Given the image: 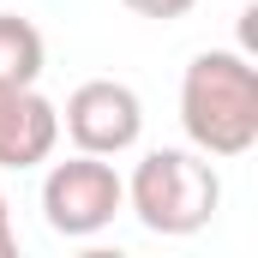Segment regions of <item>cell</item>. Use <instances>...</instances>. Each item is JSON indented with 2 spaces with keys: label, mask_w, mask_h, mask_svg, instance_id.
Returning <instances> with one entry per match:
<instances>
[{
  "label": "cell",
  "mask_w": 258,
  "mask_h": 258,
  "mask_svg": "<svg viewBox=\"0 0 258 258\" xmlns=\"http://www.w3.org/2000/svg\"><path fill=\"white\" fill-rule=\"evenodd\" d=\"M180 126L192 150L234 162L258 144V72L234 48H204L180 78Z\"/></svg>",
  "instance_id": "obj_1"
},
{
  "label": "cell",
  "mask_w": 258,
  "mask_h": 258,
  "mask_svg": "<svg viewBox=\"0 0 258 258\" xmlns=\"http://www.w3.org/2000/svg\"><path fill=\"white\" fill-rule=\"evenodd\" d=\"M126 204H132V216H138L150 234L180 240V234H198V228L216 216L222 180H216V168H210L204 150H174V144H162V150H150V156L132 168Z\"/></svg>",
  "instance_id": "obj_2"
},
{
  "label": "cell",
  "mask_w": 258,
  "mask_h": 258,
  "mask_svg": "<svg viewBox=\"0 0 258 258\" xmlns=\"http://www.w3.org/2000/svg\"><path fill=\"white\" fill-rule=\"evenodd\" d=\"M120 210H126V180L102 156H90V150L66 156V162H54L42 174V216H48V228L66 234V240L102 234Z\"/></svg>",
  "instance_id": "obj_3"
},
{
  "label": "cell",
  "mask_w": 258,
  "mask_h": 258,
  "mask_svg": "<svg viewBox=\"0 0 258 258\" xmlns=\"http://www.w3.org/2000/svg\"><path fill=\"white\" fill-rule=\"evenodd\" d=\"M60 126L90 156H120V150L138 144V132H144V102H138V90L120 84V78H90V84H78L66 96Z\"/></svg>",
  "instance_id": "obj_4"
},
{
  "label": "cell",
  "mask_w": 258,
  "mask_h": 258,
  "mask_svg": "<svg viewBox=\"0 0 258 258\" xmlns=\"http://www.w3.org/2000/svg\"><path fill=\"white\" fill-rule=\"evenodd\" d=\"M60 144V108L36 84H0V168H36Z\"/></svg>",
  "instance_id": "obj_5"
},
{
  "label": "cell",
  "mask_w": 258,
  "mask_h": 258,
  "mask_svg": "<svg viewBox=\"0 0 258 258\" xmlns=\"http://www.w3.org/2000/svg\"><path fill=\"white\" fill-rule=\"evenodd\" d=\"M42 30L30 18L0 12V84H36L42 78Z\"/></svg>",
  "instance_id": "obj_6"
},
{
  "label": "cell",
  "mask_w": 258,
  "mask_h": 258,
  "mask_svg": "<svg viewBox=\"0 0 258 258\" xmlns=\"http://www.w3.org/2000/svg\"><path fill=\"white\" fill-rule=\"evenodd\" d=\"M126 6L138 12V18H186L198 0H126Z\"/></svg>",
  "instance_id": "obj_7"
},
{
  "label": "cell",
  "mask_w": 258,
  "mask_h": 258,
  "mask_svg": "<svg viewBox=\"0 0 258 258\" xmlns=\"http://www.w3.org/2000/svg\"><path fill=\"white\" fill-rule=\"evenodd\" d=\"M18 252V228H12V204H6V192H0V258Z\"/></svg>",
  "instance_id": "obj_8"
}]
</instances>
